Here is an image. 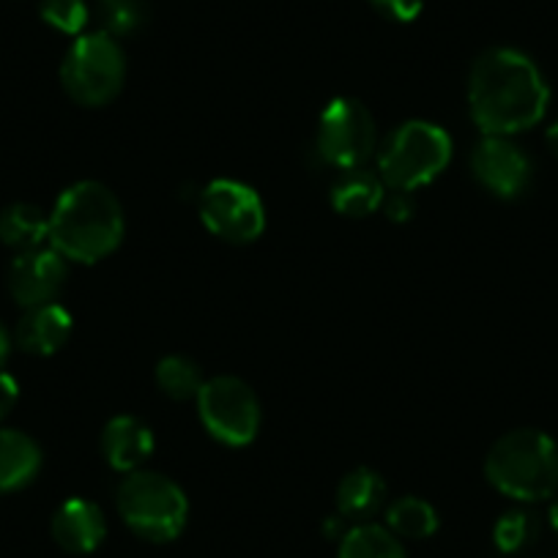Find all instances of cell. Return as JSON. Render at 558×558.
Returning a JSON list of instances; mask_svg holds the SVG:
<instances>
[{
	"mask_svg": "<svg viewBox=\"0 0 558 558\" xmlns=\"http://www.w3.org/2000/svg\"><path fill=\"white\" fill-rule=\"evenodd\" d=\"M550 88L525 52L490 47L469 74V110L482 134L514 137L545 118Z\"/></svg>",
	"mask_w": 558,
	"mask_h": 558,
	"instance_id": "1",
	"label": "cell"
},
{
	"mask_svg": "<svg viewBox=\"0 0 558 558\" xmlns=\"http://www.w3.org/2000/svg\"><path fill=\"white\" fill-rule=\"evenodd\" d=\"M126 219L121 201L99 181H77L50 211V246L69 263H99L121 246Z\"/></svg>",
	"mask_w": 558,
	"mask_h": 558,
	"instance_id": "2",
	"label": "cell"
},
{
	"mask_svg": "<svg viewBox=\"0 0 558 558\" xmlns=\"http://www.w3.org/2000/svg\"><path fill=\"white\" fill-rule=\"evenodd\" d=\"M485 476L501 496L536 504L558 493V444L547 433L520 427L490 447Z\"/></svg>",
	"mask_w": 558,
	"mask_h": 558,
	"instance_id": "3",
	"label": "cell"
},
{
	"mask_svg": "<svg viewBox=\"0 0 558 558\" xmlns=\"http://www.w3.org/2000/svg\"><path fill=\"white\" fill-rule=\"evenodd\" d=\"M116 507L123 523L140 539L154 545L175 542L190 520L186 493L170 476L157 471H132L116 490Z\"/></svg>",
	"mask_w": 558,
	"mask_h": 558,
	"instance_id": "4",
	"label": "cell"
},
{
	"mask_svg": "<svg viewBox=\"0 0 558 558\" xmlns=\"http://www.w3.org/2000/svg\"><path fill=\"white\" fill-rule=\"evenodd\" d=\"M452 162V137L430 121L400 123L378 148V175L389 190L416 192Z\"/></svg>",
	"mask_w": 558,
	"mask_h": 558,
	"instance_id": "5",
	"label": "cell"
},
{
	"mask_svg": "<svg viewBox=\"0 0 558 558\" xmlns=\"http://www.w3.org/2000/svg\"><path fill=\"white\" fill-rule=\"evenodd\" d=\"M126 80V56L116 36L96 31L69 47L61 63V85L77 105L105 107L121 94Z\"/></svg>",
	"mask_w": 558,
	"mask_h": 558,
	"instance_id": "6",
	"label": "cell"
},
{
	"mask_svg": "<svg viewBox=\"0 0 558 558\" xmlns=\"http://www.w3.org/2000/svg\"><path fill=\"white\" fill-rule=\"evenodd\" d=\"M197 416L214 441L225 447H250L260 430V400L235 375H217L197 391Z\"/></svg>",
	"mask_w": 558,
	"mask_h": 558,
	"instance_id": "7",
	"label": "cell"
},
{
	"mask_svg": "<svg viewBox=\"0 0 558 558\" xmlns=\"http://www.w3.org/2000/svg\"><path fill=\"white\" fill-rule=\"evenodd\" d=\"M320 159L329 168L353 170L364 168L378 148L375 118L367 107L351 96H337L326 105L315 137Z\"/></svg>",
	"mask_w": 558,
	"mask_h": 558,
	"instance_id": "8",
	"label": "cell"
},
{
	"mask_svg": "<svg viewBox=\"0 0 558 558\" xmlns=\"http://www.w3.org/2000/svg\"><path fill=\"white\" fill-rule=\"evenodd\" d=\"M203 225L211 235L228 244H252L266 230V206L250 184L217 179L201 192L197 201Z\"/></svg>",
	"mask_w": 558,
	"mask_h": 558,
	"instance_id": "9",
	"label": "cell"
},
{
	"mask_svg": "<svg viewBox=\"0 0 558 558\" xmlns=\"http://www.w3.org/2000/svg\"><path fill=\"white\" fill-rule=\"evenodd\" d=\"M471 173L490 195L512 201L529 190L531 159L512 137L485 134L471 154Z\"/></svg>",
	"mask_w": 558,
	"mask_h": 558,
	"instance_id": "10",
	"label": "cell"
},
{
	"mask_svg": "<svg viewBox=\"0 0 558 558\" xmlns=\"http://www.w3.org/2000/svg\"><path fill=\"white\" fill-rule=\"evenodd\" d=\"M69 260L52 246L20 252L9 268V293L23 310L52 304L66 286Z\"/></svg>",
	"mask_w": 558,
	"mask_h": 558,
	"instance_id": "11",
	"label": "cell"
},
{
	"mask_svg": "<svg viewBox=\"0 0 558 558\" xmlns=\"http://www.w3.org/2000/svg\"><path fill=\"white\" fill-rule=\"evenodd\" d=\"M50 531L61 550L72 556H88L105 542L107 520L105 512L88 498H69L52 514Z\"/></svg>",
	"mask_w": 558,
	"mask_h": 558,
	"instance_id": "12",
	"label": "cell"
},
{
	"mask_svg": "<svg viewBox=\"0 0 558 558\" xmlns=\"http://www.w3.org/2000/svg\"><path fill=\"white\" fill-rule=\"evenodd\" d=\"M154 433L146 422H140L137 416H112L101 430V454L110 463V469L121 471V474H132L148 463L154 454Z\"/></svg>",
	"mask_w": 558,
	"mask_h": 558,
	"instance_id": "13",
	"label": "cell"
},
{
	"mask_svg": "<svg viewBox=\"0 0 558 558\" xmlns=\"http://www.w3.org/2000/svg\"><path fill=\"white\" fill-rule=\"evenodd\" d=\"M72 315L61 304H41V307L25 310L20 318L17 331H14V342L23 353L31 356H52L61 351L72 337Z\"/></svg>",
	"mask_w": 558,
	"mask_h": 558,
	"instance_id": "14",
	"label": "cell"
},
{
	"mask_svg": "<svg viewBox=\"0 0 558 558\" xmlns=\"http://www.w3.org/2000/svg\"><path fill=\"white\" fill-rule=\"evenodd\" d=\"M386 501V482L378 471L353 469L337 485V514H342L351 523H369V518L380 512Z\"/></svg>",
	"mask_w": 558,
	"mask_h": 558,
	"instance_id": "15",
	"label": "cell"
},
{
	"mask_svg": "<svg viewBox=\"0 0 558 558\" xmlns=\"http://www.w3.org/2000/svg\"><path fill=\"white\" fill-rule=\"evenodd\" d=\"M386 197V184L378 173H369L367 168L340 170L337 181L331 184V206L337 214L351 219L369 217L380 211Z\"/></svg>",
	"mask_w": 558,
	"mask_h": 558,
	"instance_id": "16",
	"label": "cell"
},
{
	"mask_svg": "<svg viewBox=\"0 0 558 558\" xmlns=\"http://www.w3.org/2000/svg\"><path fill=\"white\" fill-rule=\"evenodd\" d=\"M41 471V449L31 436L0 427V496L28 487Z\"/></svg>",
	"mask_w": 558,
	"mask_h": 558,
	"instance_id": "17",
	"label": "cell"
},
{
	"mask_svg": "<svg viewBox=\"0 0 558 558\" xmlns=\"http://www.w3.org/2000/svg\"><path fill=\"white\" fill-rule=\"evenodd\" d=\"M0 244L9 250L31 252L50 244V214L34 203H12L0 211Z\"/></svg>",
	"mask_w": 558,
	"mask_h": 558,
	"instance_id": "18",
	"label": "cell"
},
{
	"mask_svg": "<svg viewBox=\"0 0 558 558\" xmlns=\"http://www.w3.org/2000/svg\"><path fill=\"white\" fill-rule=\"evenodd\" d=\"M441 525L436 507L418 496H402L386 509V529L400 539H427Z\"/></svg>",
	"mask_w": 558,
	"mask_h": 558,
	"instance_id": "19",
	"label": "cell"
},
{
	"mask_svg": "<svg viewBox=\"0 0 558 558\" xmlns=\"http://www.w3.org/2000/svg\"><path fill=\"white\" fill-rule=\"evenodd\" d=\"M337 558H405V547L386 525L356 523L340 539Z\"/></svg>",
	"mask_w": 558,
	"mask_h": 558,
	"instance_id": "20",
	"label": "cell"
},
{
	"mask_svg": "<svg viewBox=\"0 0 558 558\" xmlns=\"http://www.w3.org/2000/svg\"><path fill=\"white\" fill-rule=\"evenodd\" d=\"M154 378H157L159 391H162L165 397H170V400H179V402L195 400L197 391H201L203 384H206L201 364L192 362L190 356H179V353H173V356H165L162 362L157 364V373H154Z\"/></svg>",
	"mask_w": 558,
	"mask_h": 558,
	"instance_id": "21",
	"label": "cell"
},
{
	"mask_svg": "<svg viewBox=\"0 0 558 558\" xmlns=\"http://www.w3.org/2000/svg\"><path fill=\"white\" fill-rule=\"evenodd\" d=\"M96 9H99L101 31L116 39L140 34L151 17L148 0H96Z\"/></svg>",
	"mask_w": 558,
	"mask_h": 558,
	"instance_id": "22",
	"label": "cell"
},
{
	"mask_svg": "<svg viewBox=\"0 0 558 558\" xmlns=\"http://www.w3.org/2000/svg\"><path fill=\"white\" fill-rule=\"evenodd\" d=\"M536 536V518L525 509L504 512L493 525V542L501 553H518L529 547Z\"/></svg>",
	"mask_w": 558,
	"mask_h": 558,
	"instance_id": "23",
	"label": "cell"
},
{
	"mask_svg": "<svg viewBox=\"0 0 558 558\" xmlns=\"http://www.w3.org/2000/svg\"><path fill=\"white\" fill-rule=\"evenodd\" d=\"M39 14L50 28L66 36H83L90 12L85 0H41Z\"/></svg>",
	"mask_w": 558,
	"mask_h": 558,
	"instance_id": "24",
	"label": "cell"
},
{
	"mask_svg": "<svg viewBox=\"0 0 558 558\" xmlns=\"http://www.w3.org/2000/svg\"><path fill=\"white\" fill-rule=\"evenodd\" d=\"M369 3L380 17L391 20V23H411L425 7V0H369Z\"/></svg>",
	"mask_w": 558,
	"mask_h": 558,
	"instance_id": "25",
	"label": "cell"
},
{
	"mask_svg": "<svg viewBox=\"0 0 558 558\" xmlns=\"http://www.w3.org/2000/svg\"><path fill=\"white\" fill-rule=\"evenodd\" d=\"M380 211L386 214L389 222H411L413 214H416V201H413V192H400V190H391L389 195L384 197V206Z\"/></svg>",
	"mask_w": 558,
	"mask_h": 558,
	"instance_id": "26",
	"label": "cell"
},
{
	"mask_svg": "<svg viewBox=\"0 0 558 558\" xmlns=\"http://www.w3.org/2000/svg\"><path fill=\"white\" fill-rule=\"evenodd\" d=\"M20 400V384L9 373L0 369V422L12 413V408Z\"/></svg>",
	"mask_w": 558,
	"mask_h": 558,
	"instance_id": "27",
	"label": "cell"
},
{
	"mask_svg": "<svg viewBox=\"0 0 558 558\" xmlns=\"http://www.w3.org/2000/svg\"><path fill=\"white\" fill-rule=\"evenodd\" d=\"M9 353H12V337H9L7 326L0 324V367H3V362L9 359Z\"/></svg>",
	"mask_w": 558,
	"mask_h": 558,
	"instance_id": "28",
	"label": "cell"
},
{
	"mask_svg": "<svg viewBox=\"0 0 558 558\" xmlns=\"http://www.w3.org/2000/svg\"><path fill=\"white\" fill-rule=\"evenodd\" d=\"M545 140H547V148H550L553 154H556L558 157V121L553 123L550 129H547V134H545Z\"/></svg>",
	"mask_w": 558,
	"mask_h": 558,
	"instance_id": "29",
	"label": "cell"
},
{
	"mask_svg": "<svg viewBox=\"0 0 558 558\" xmlns=\"http://www.w3.org/2000/svg\"><path fill=\"white\" fill-rule=\"evenodd\" d=\"M550 525L558 531V498L553 501V507H550Z\"/></svg>",
	"mask_w": 558,
	"mask_h": 558,
	"instance_id": "30",
	"label": "cell"
}]
</instances>
